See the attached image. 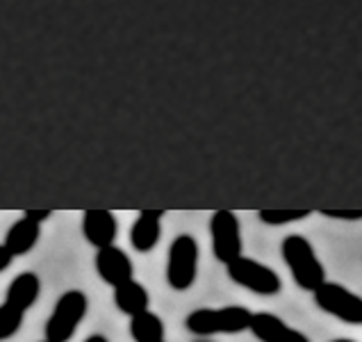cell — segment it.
I'll return each instance as SVG.
<instances>
[{"label":"cell","instance_id":"16","mask_svg":"<svg viewBox=\"0 0 362 342\" xmlns=\"http://www.w3.org/2000/svg\"><path fill=\"white\" fill-rule=\"evenodd\" d=\"M23 317H25V310L16 308L14 304H0V340H9L14 338L21 326H23Z\"/></svg>","mask_w":362,"mask_h":342},{"label":"cell","instance_id":"5","mask_svg":"<svg viewBox=\"0 0 362 342\" xmlns=\"http://www.w3.org/2000/svg\"><path fill=\"white\" fill-rule=\"evenodd\" d=\"M226 272L233 283L242 285L246 290H251L253 295L260 297H274L283 290V281L272 267H267L264 263H257L253 258L240 256L233 263L226 265Z\"/></svg>","mask_w":362,"mask_h":342},{"label":"cell","instance_id":"6","mask_svg":"<svg viewBox=\"0 0 362 342\" xmlns=\"http://www.w3.org/2000/svg\"><path fill=\"white\" fill-rule=\"evenodd\" d=\"M313 295H315V304L324 313L333 315L339 322L351 326L362 324V297L351 292L349 287L333 281H324Z\"/></svg>","mask_w":362,"mask_h":342},{"label":"cell","instance_id":"13","mask_svg":"<svg viewBox=\"0 0 362 342\" xmlns=\"http://www.w3.org/2000/svg\"><path fill=\"white\" fill-rule=\"evenodd\" d=\"M41 295V278L35 272H23L12 278V283L7 285L5 302L14 304L21 310H30Z\"/></svg>","mask_w":362,"mask_h":342},{"label":"cell","instance_id":"11","mask_svg":"<svg viewBox=\"0 0 362 342\" xmlns=\"http://www.w3.org/2000/svg\"><path fill=\"white\" fill-rule=\"evenodd\" d=\"M162 210H141L130 228V244L134 251L148 253L158 246L162 237Z\"/></svg>","mask_w":362,"mask_h":342},{"label":"cell","instance_id":"3","mask_svg":"<svg viewBox=\"0 0 362 342\" xmlns=\"http://www.w3.org/2000/svg\"><path fill=\"white\" fill-rule=\"evenodd\" d=\"M89 310V299L82 290H66L57 299V304L46 322L48 342H69L76 336L80 322Z\"/></svg>","mask_w":362,"mask_h":342},{"label":"cell","instance_id":"21","mask_svg":"<svg viewBox=\"0 0 362 342\" xmlns=\"http://www.w3.org/2000/svg\"><path fill=\"white\" fill-rule=\"evenodd\" d=\"M85 342H110V340L105 336H100V334H94V336H89Z\"/></svg>","mask_w":362,"mask_h":342},{"label":"cell","instance_id":"4","mask_svg":"<svg viewBox=\"0 0 362 342\" xmlns=\"http://www.w3.org/2000/svg\"><path fill=\"white\" fill-rule=\"evenodd\" d=\"M196 276H199V242L194 235H178L169 246L167 283L175 292H185L196 283Z\"/></svg>","mask_w":362,"mask_h":342},{"label":"cell","instance_id":"9","mask_svg":"<svg viewBox=\"0 0 362 342\" xmlns=\"http://www.w3.org/2000/svg\"><path fill=\"white\" fill-rule=\"evenodd\" d=\"M251 334L260 342H310L303 331L285 324L274 313H253Z\"/></svg>","mask_w":362,"mask_h":342},{"label":"cell","instance_id":"12","mask_svg":"<svg viewBox=\"0 0 362 342\" xmlns=\"http://www.w3.org/2000/svg\"><path fill=\"white\" fill-rule=\"evenodd\" d=\"M39 237H41V224L28 220V217L23 215L21 220H16L12 226H9L3 244L16 258V256H25V253L33 251V249L37 246V242H39Z\"/></svg>","mask_w":362,"mask_h":342},{"label":"cell","instance_id":"14","mask_svg":"<svg viewBox=\"0 0 362 342\" xmlns=\"http://www.w3.org/2000/svg\"><path fill=\"white\" fill-rule=\"evenodd\" d=\"M115 304H117V308L121 310L123 315L132 317V315L144 313V310H148L151 295L139 281L130 278V281L115 287Z\"/></svg>","mask_w":362,"mask_h":342},{"label":"cell","instance_id":"22","mask_svg":"<svg viewBox=\"0 0 362 342\" xmlns=\"http://www.w3.org/2000/svg\"><path fill=\"white\" fill-rule=\"evenodd\" d=\"M330 342H356V340H349V338H335V340H330Z\"/></svg>","mask_w":362,"mask_h":342},{"label":"cell","instance_id":"17","mask_svg":"<svg viewBox=\"0 0 362 342\" xmlns=\"http://www.w3.org/2000/svg\"><path fill=\"white\" fill-rule=\"evenodd\" d=\"M308 215H310L308 210H260L257 212V220L267 226H287L305 220Z\"/></svg>","mask_w":362,"mask_h":342},{"label":"cell","instance_id":"25","mask_svg":"<svg viewBox=\"0 0 362 342\" xmlns=\"http://www.w3.org/2000/svg\"><path fill=\"white\" fill-rule=\"evenodd\" d=\"M162 342H164V340H162Z\"/></svg>","mask_w":362,"mask_h":342},{"label":"cell","instance_id":"10","mask_svg":"<svg viewBox=\"0 0 362 342\" xmlns=\"http://www.w3.org/2000/svg\"><path fill=\"white\" fill-rule=\"evenodd\" d=\"M82 233H85V240L91 246H110L117 240L119 222L110 210H87L82 215Z\"/></svg>","mask_w":362,"mask_h":342},{"label":"cell","instance_id":"24","mask_svg":"<svg viewBox=\"0 0 362 342\" xmlns=\"http://www.w3.org/2000/svg\"><path fill=\"white\" fill-rule=\"evenodd\" d=\"M44 342H48V340H44Z\"/></svg>","mask_w":362,"mask_h":342},{"label":"cell","instance_id":"20","mask_svg":"<svg viewBox=\"0 0 362 342\" xmlns=\"http://www.w3.org/2000/svg\"><path fill=\"white\" fill-rule=\"evenodd\" d=\"M12 261H14V253L9 251L5 244H0V274H3L5 269L12 265Z\"/></svg>","mask_w":362,"mask_h":342},{"label":"cell","instance_id":"18","mask_svg":"<svg viewBox=\"0 0 362 342\" xmlns=\"http://www.w3.org/2000/svg\"><path fill=\"white\" fill-rule=\"evenodd\" d=\"M328 220H339V222H360L362 210H322Z\"/></svg>","mask_w":362,"mask_h":342},{"label":"cell","instance_id":"19","mask_svg":"<svg viewBox=\"0 0 362 342\" xmlns=\"http://www.w3.org/2000/svg\"><path fill=\"white\" fill-rule=\"evenodd\" d=\"M23 215L28 217V220L37 222V224H44V222L50 220V217H53V212H50V210H25Z\"/></svg>","mask_w":362,"mask_h":342},{"label":"cell","instance_id":"8","mask_svg":"<svg viewBox=\"0 0 362 342\" xmlns=\"http://www.w3.org/2000/svg\"><path fill=\"white\" fill-rule=\"evenodd\" d=\"M94 263H96L98 276L112 287H117L121 283L130 281V278H134V267H132L130 256L115 244L98 249Z\"/></svg>","mask_w":362,"mask_h":342},{"label":"cell","instance_id":"23","mask_svg":"<svg viewBox=\"0 0 362 342\" xmlns=\"http://www.w3.org/2000/svg\"><path fill=\"white\" fill-rule=\"evenodd\" d=\"M199 342H205V340H199Z\"/></svg>","mask_w":362,"mask_h":342},{"label":"cell","instance_id":"7","mask_svg":"<svg viewBox=\"0 0 362 342\" xmlns=\"http://www.w3.org/2000/svg\"><path fill=\"white\" fill-rule=\"evenodd\" d=\"M212 253L219 263L228 265L242 256V228L237 215L230 210H216L210 220Z\"/></svg>","mask_w":362,"mask_h":342},{"label":"cell","instance_id":"1","mask_svg":"<svg viewBox=\"0 0 362 342\" xmlns=\"http://www.w3.org/2000/svg\"><path fill=\"white\" fill-rule=\"evenodd\" d=\"M253 313L244 306L223 308H196L185 317V329L199 338L208 336H233L251 329Z\"/></svg>","mask_w":362,"mask_h":342},{"label":"cell","instance_id":"15","mask_svg":"<svg viewBox=\"0 0 362 342\" xmlns=\"http://www.w3.org/2000/svg\"><path fill=\"white\" fill-rule=\"evenodd\" d=\"M130 336L134 342H162L164 340V322L160 315L144 310L130 317Z\"/></svg>","mask_w":362,"mask_h":342},{"label":"cell","instance_id":"2","mask_svg":"<svg viewBox=\"0 0 362 342\" xmlns=\"http://www.w3.org/2000/svg\"><path fill=\"white\" fill-rule=\"evenodd\" d=\"M281 251L294 283L301 290H305V292H315L326 281V269L322 261L317 258L315 246L310 244L308 237L287 235L281 244Z\"/></svg>","mask_w":362,"mask_h":342}]
</instances>
